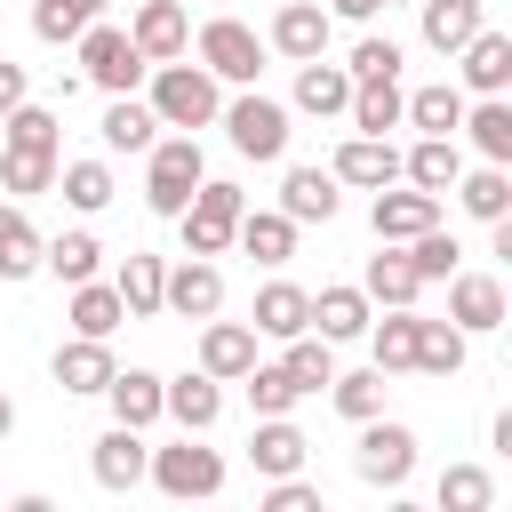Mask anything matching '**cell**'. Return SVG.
Masks as SVG:
<instances>
[{
  "instance_id": "cell-10",
  "label": "cell",
  "mask_w": 512,
  "mask_h": 512,
  "mask_svg": "<svg viewBox=\"0 0 512 512\" xmlns=\"http://www.w3.org/2000/svg\"><path fill=\"white\" fill-rule=\"evenodd\" d=\"M328 8L320 0H288L280 16H272V32H264V56H288V64H320L328 56Z\"/></svg>"
},
{
  "instance_id": "cell-12",
  "label": "cell",
  "mask_w": 512,
  "mask_h": 512,
  "mask_svg": "<svg viewBox=\"0 0 512 512\" xmlns=\"http://www.w3.org/2000/svg\"><path fill=\"white\" fill-rule=\"evenodd\" d=\"M160 416H168L176 432L208 440V424L224 416V384H208L200 368H184V376H160Z\"/></svg>"
},
{
  "instance_id": "cell-54",
  "label": "cell",
  "mask_w": 512,
  "mask_h": 512,
  "mask_svg": "<svg viewBox=\"0 0 512 512\" xmlns=\"http://www.w3.org/2000/svg\"><path fill=\"white\" fill-rule=\"evenodd\" d=\"M0 512H56V496H40V488H32V496H16V504H0Z\"/></svg>"
},
{
  "instance_id": "cell-4",
  "label": "cell",
  "mask_w": 512,
  "mask_h": 512,
  "mask_svg": "<svg viewBox=\"0 0 512 512\" xmlns=\"http://www.w3.org/2000/svg\"><path fill=\"white\" fill-rule=\"evenodd\" d=\"M144 480L168 496V504H208L216 488H224V456L208 448V440H192V432H176L168 448H152V464H144Z\"/></svg>"
},
{
  "instance_id": "cell-20",
  "label": "cell",
  "mask_w": 512,
  "mask_h": 512,
  "mask_svg": "<svg viewBox=\"0 0 512 512\" xmlns=\"http://www.w3.org/2000/svg\"><path fill=\"white\" fill-rule=\"evenodd\" d=\"M144 464H152V448H144V432H96V448H88V472H96V488H112V496H128L136 480H144Z\"/></svg>"
},
{
  "instance_id": "cell-6",
  "label": "cell",
  "mask_w": 512,
  "mask_h": 512,
  "mask_svg": "<svg viewBox=\"0 0 512 512\" xmlns=\"http://www.w3.org/2000/svg\"><path fill=\"white\" fill-rule=\"evenodd\" d=\"M192 48H200V72H208L216 88H256V72H264V40H256L240 16H208Z\"/></svg>"
},
{
  "instance_id": "cell-43",
  "label": "cell",
  "mask_w": 512,
  "mask_h": 512,
  "mask_svg": "<svg viewBox=\"0 0 512 512\" xmlns=\"http://www.w3.org/2000/svg\"><path fill=\"white\" fill-rule=\"evenodd\" d=\"M240 384H248V408H256V424H264V416H288V408L304 400V392H296V376H288L280 360H256Z\"/></svg>"
},
{
  "instance_id": "cell-18",
  "label": "cell",
  "mask_w": 512,
  "mask_h": 512,
  "mask_svg": "<svg viewBox=\"0 0 512 512\" xmlns=\"http://www.w3.org/2000/svg\"><path fill=\"white\" fill-rule=\"evenodd\" d=\"M456 72H464V88H472V96H504V88H512V32L480 24V32L456 48Z\"/></svg>"
},
{
  "instance_id": "cell-11",
  "label": "cell",
  "mask_w": 512,
  "mask_h": 512,
  "mask_svg": "<svg viewBox=\"0 0 512 512\" xmlns=\"http://www.w3.org/2000/svg\"><path fill=\"white\" fill-rule=\"evenodd\" d=\"M504 312H512V304H504V280H496V272H456V280H448V328H456V336H496Z\"/></svg>"
},
{
  "instance_id": "cell-38",
  "label": "cell",
  "mask_w": 512,
  "mask_h": 512,
  "mask_svg": "<svg viewBox=\"0 0 512 512\" xmlns=\"http://www.w3.org/2000/svg\"><path fill=\"white\" fill-rule=\"evenodd\" d=\"M456 208L480 216V224H504V216H512V176H504V168H464V176H456Z\"/></svg>"
},
{
  "instance_id": "cell-13",
  "label": "cell",
  "mask_w": 512,
  "mask_h": 512,
  "mask_svg": "<svg viewBox=\"0 0 512 512\" xmlns=\"http://www.w3.org/2000/svg\"><path fill=\"white\" fill-rule=\"evenodd\" d=\"M328 176H336V184H360V192H392V184H400V144H384V136H344L336 160H328Z\"/></svg>"
},
{
  "instance_id": "cell-37",
  "label": "cell",
  "mask_w": 512,
  "mask_h": 512,
  "mask_svg": "<svg viewBox=\"0 0 512 512\" xmlns=\"http://www.w3.org/2000/svg\"><path fill=\"white\" fill-rule=\"evenodd\" d=\"M64 320H72V336H88V344H112V328H120L128 312H120V296H112V280H88V288H72V304H64Z\"/></svg>"
},
{
  "instance_id": "cell-24",
  "label": "cell",
  "mask_w": 512,
  "mask_h": 512,
  "mask_svg": "<svg viewBox=\"0 0 512 512\" xmlns=\"http://www.w3.org/2000/svg\"><path fill=\"white\" fill-rule=\"evenodd\" d=\"M360 296H368L376 312H416L424 280L408 272V256H400V248H376V256H368V272H360Z\"/></svg>"
},
{
  "instance_id": "cell-44",
  "label": "cell",
  "mask_w": 512,
  "mask_h": 512,
  "mask_svg": "<svg viewBox=\"0 0 512 512\" xmlns=\"http://www.w3.org/2000/svg\"><path fill=\"white\" fill-rule=\"evenodd\" d=\"M328 400H336V416H352V424H376L384 416V376L376 368H336V384H328Z\"/></svg>"
},
{
  "instance_id": "cell-39",
  "label": "cell",
  "mask_w": 512,
  "mask_h": 512,
  "mask_svg": "<svg viewBox=\"0 0 512 512\" xmlns=\"http://www.w3.org/2000/svg\"><path fill=\"white\" fill-rule=\"evenodd\" d=\"M232 240H240V248H248L256 264H288V256H296V224H288L280 208H248Z\"/></svg>"
},
{
  "instance_id": "cell-45",
  "label": "cell",
  "mask_w": 512,
  "mask_h": 512,
  "mask_svg": "<svg viewBox=\"0 0 512 512\" xmlns=\"http://www.w3.org/2000/svg\"><path fill=\"white\" fill-rule=\"evenodd\" d=\"M280 368L296 376V392H328V384H336V344H320V336H296V344L280 352Z\"/></svg>"
},
{
  "instance_id": "cell-42",
  "label": "cell",
  "mask_w": 512,
  "mask_h": 512,
  "mask_svg": "<svg viewBox=\"0 0 512 512\" xmlns=\"http://www.w3.org/2000/svg\"><path fill=\"white\" fill-rule=\"evenodd\" d=\"M464 344H472V336H456L448 320H424V312H416V368H424V376H456V368H464Z\"/></svg>"
},
{
  "instance_id": "cell-15",
  "label": "cell",
  "mask_w": 512,
  "mask_h": 512,
  "mask_svg": "<svg viewBox=\"0 0 512 512\" xmlns=\"http://www.w3.org/2000/svg\"><path fill=\"white\" fill-rule=\"evenodd\" d=\"M160 312H176V320H216V312H224V272L200 264V256H184V264L160 280Z\"/></svg>"
},
{
  "instance_id": "cell-29",
  "label": "cell",
  "mask_w": 512,
  "mask_h": 512,
  "mask_svg": "<svg viewBox=\"0 0 512 512\" xmlns=\"http://www.w3.org/2000/svg\"><path fill=\"white\" fill-rule=\"evenodd\" d=\"M96 136H104V152H152L160 144V120H152L144 96H112L104 120H96Z\"/></svg>"
},
{
  "instance_id": "cell-1",
  "label": "cell",
  "mask_w": 512,
  "mask_h": 512,
  "mask_svg": "<svg viewBox=\"0 0 512 512\" xmlns=\"http://www.w3.org/2000/svg\"><path fill=\"white\" fill-rule=\"evenodd\" d=\"M152 120L160 128H176V136H192V128H208L216 112H224V88L200 72V64H152Z\"/></svg>"
},
{
  "instance_id": "cell-41",
  "label": "cell",
  "mask_w": 512,
  "mask_h": 512,
  "mask_svg": "<svg viewBox=\"0 0 512 512\" xmlns=\"http://www.w3.org/2000/svg\"><path fill=\"white\" fill-rule=\"evenodd\" d=\"M368 352H376V376L416 368V312H384V320H368Z\"/></svg>"
},
{
  "instance_id": "cell-49",
  "label": "cell",
  "mask_w": 512,
  "mask_h": 512,
  "mask_svg": "<svg viewBox=\"0 0 512 512\" xmlns=\"http://www.w3.org/2000/svg\"><path fill=\"white\" fill-rule=\"evenodd\" d=\"M32 32H40L48 48H64V40H80V32H88V16H80L72 0H32Z\"/></svg>"
},
{
  "instance_id": "cell-52",
  "label": "cell",
  "mask_w": 512,
  "mask_h": 512,
  "mask_svg": "<svg viewBox=\"0 0 512 512\" xmlns=\"http://www.w3.org/2000/svg\"><path fill=\"white\" fill-rule=\"evenodd\" d=\"M16 104H32V80H24V64H8V56H0V120H8Z\"/></svg>"
},
{
  "instance_id": "cell-31",
  "label": "cell",
  "mask_w": 512,
  "mask_h": 512,
  "mask_svg": "<svg viewBox=\"0 0 512 512\" xmlns=\"http://www.w3.org/2000/svg\"><path fill=\"white\" fill-rule=\"evenodd\" d=\"M56 384L64 392H104L112 376H120V360H112V344H88V336H72V344H56Z\"/></svg>"
},
{
  "instance_id": "cell-33",
  "label": "cell",
  "mask_w": 512,
  "mask_h": 512,
  "mask_svg": "<svg viewBox=\"0 0 512 512\" xmlns=\"http://www.w3.org/2000/svg\"><path fill=\"white\" fill-rule=\"evenodd\" d=\"M400 104H408V88H400V80H368V88H352L344 120H352V136H384V144H392V128H400Z\"/></svg>"
},
{
  "instance_id": "cell-16",
  "label": "cell",
  "mask_w": 512,
  "mask_h": 512,
  "mask_svg": "<svg viewBox=\"0 0 512 512\" xmlns=\"http://www.w3.org/2000/svg\"><path fill=\"white\" fill-rule=\"evenodd\" d=\"M248 328H256V336H272V344H296V336H312V288H296V280H264V288H256V312H248Z\"/></svg>"
},
{
  "instance_id": "cell-28",
  "label": "cell",
  "mask_w": 512,
  "mask_h": 512,
  "mask_svg": "<svg viewBox=\"0 0 512 512\" xmlns=\"http://www.w3.org/2000/svg\"><path fill=\"white\" fill-rule=\"evenodd\" d=\"M344 104H352V72L344 64H296V112H312V120H344Z\"/></svg>"
},
{
  "instance_id": "cell-5",
  "label": "cell",
  "mask_w": 512,
  "mask_h": 512,
  "mask_svg": "<svg viewBox=\"0 0 512 512\" xmlns=\"http://www.w3.org/2000/svg\"><path fill=\"white\" fill-rule=\"evenodd\" d=\"M216 120H224V136H232V152H240V160H264V168H272V160H288V104H280V96L240 88Z\"/></svg>"
},
{
  "instance_id": "cell-7",
  "label": "cell",
  "mask_w": 512,
  "mask_h": 512,
  "mask_svg": "<svg viewBox=\"0 0 512 512\" xmlns=\"http://www.w3.org/2000/svg\"><path fill=\"white\" fill-rule=\"evenodd\" d=\"M72 48H80V72H88L104 96H136V80H152V64L128 48V32H120V24H88Z\"/></svg>"
},
{
  "instance_id": "cell-35",
  "label": "cell",
  "mask_w": 512,
  "mask_h": 512,
  "mask_svg": "<svg viewBox=\"0 0 512 512\" xmlns=\"http://www.w3.org/2000/svg\"><path fill=\"white\" fill-rule=\"evenodd\" d=\"M432 512H496V472L488 464H448L432 480Z\"/></svg>"
},
{
  "instance_id": "cell-22",
  "label": "cell",
  "mask_w": 512,
  "mask_h": 512,
  "mask_svg": "<svg viewBox=\"0 0 512 512\" xmlns=\"http://www.w3.org/2000/svg\"><path fill=\"white\" fill-rule=\"evenodd\" d=\"M400 176H408V192H456V176H464V152L448 144V136H416L408 152H400Z\"/></svg>"
},
{
  "instance_id": "cell-26",
  "label": "cell",
  "mask_w": 512,
  "mask_h": 512,
  "mask_svg": "<svg viewBox=\"0 0 512 512\" xmlns=\"http://www.w3.org/2000/svg\"><path fill=\"white\" fill-rule=\"evenodd\" d=\"M456 136H472L480 168H512V104H504V96L464 104V128H456Z\"/></svg>"
},
{
  "instance_id": "cell-23",
  "label": "cell",
  "mask_w": 512,
  "mask_h": 512,
  "mask_svg": "<svg viewBox=\"0 0 512 512\" xmlns=\"http://www.w3.org/2000/svg\"><path fill=\"white\" fill-rule=\"evenodd\" d=\"M336 200H344V192H336L328 168H288V176H280V216H288L296 232H304V224H328Z\"/></svg>"
},
{
  "instance_id": "cell-36",
  "label": "cell",
  "mask_w": 512,
  "mask_h": 512,
  "mask_svg": "<svg viewBox=\"0 0 512 512\" xmlns=\"http://www.w3.org/2000/svg\"><path fill=\"white\" fill-rule=\"evenodd\" d=\"M96 264H104V240H96V232H56V240L40 248V272H56L64 288H88Z\"/></svg>"
},
{
  "instance_id": "cell-21",
  "label": "cell",
  "mask_w": 512,
  "mask_h": 512,
  "mask_svg": "<svg viewBox=\"0 0 512 512\" xmlns=\"http://www.w3.org/2000/svg\"><path fill=\"white\" fill-rule=\"evenodd\" d=\"M400 128H424V136H448V144H456V128H464V88H456V80H424V88H408Z\"/></svg>"
},
{
  "instance_id": "cell-8",
  "label": "cell",
  "mask_w": 512,
  "mask_h": 512,
  "mask_svg": "<svg viewBox=\"0 0 512 512\" xmlns=\"http://www.w3.org/2000/svg\"><path fill=\"white\" fill-rule=\"evenodd\" d=\"M352 472H360L368 488H400V480L416 472V432H408V424H392V416H376V424H360V448H352Z\"/></svg>"
},
{
  "instance_id": "cell-32",
  "label": "cell",
  "mask_w": 512,
  "mask_h": 512,
  "mask_svg": "<svg viewBox=\"0 0 512 512\" xmlns=\"http://www.w3.org/2000/svg\"><path fill=\"white\" fill-rule=\"evenodd\" d=\"M104 400H112V424H120V432L160 424V376H152V368H120V376L104 384Z\"/></svg>"
},
{
  "instance_id": "cell-56",
  "label": "cell",
  "mask_w": 512,
  "mask_h": 512,
  "mask_svg": "<svg viewBox=\"0 0 512 512\" xmlns=\"http://www.w3.org/2000/svg\"><path fill=\"white\" fill-rule=\"evenodd\" d=\"M8 432H16V400L0 392V440H8Z\"/></svg>"
},
{
  "instance_id": "cell-46",
  "label": "cell",
  "mask_w": 512,
  "mask_h": 512,
  "mask_svg": "<svg viewBox=\"0 0 512 512\" xmlns=\"http://www.w3.org/2000/svg\"><path fill=\"white\" fill-rule=\"evenodd\" d=\"M56 168L64 160H40V152H0V192H16V208L32 192H56Z\"/></svg>"
},
{
  "instance_id": "cell-51",
  "label": "cell",
  "mask_w": 512,
  "mask_h": 512,
  "mask_svg": "<svg viewBox=\"0 0 512 512\" xmlns=\"http://www.w3.org/2000/svg\"><path fill=\"white\" fill-rule=\"evenodd\" d=\"M256 512H328V496H320V488H312V480H272V488H264V504H256Z\"/></svg>"
},
{
  "instance_id": "cell-47",
  "label": "cell",
  "mask_w": 512,
  "mask_h": 512,
  "mask_svg": "<svg viewBox=\"0 0 512 512\" xmlns=\"http://www.w3.org/2000/svg\"><path fill=\"white\" fill-rule=\"evenodd\" d=\"M400 256H408V272H416V280L432 288V280H456V256H464V248H456L448 232H424V240H408Z\"/></svg>"
},
{
  "instance_id": "cell-50",
  "label": "cell",
  "mask_w": 512,
  "mask_h": 512,
  "mask_svg": "<svg viewBox=\"0 0 512 512\" xmlns=\"http://www.w3.org/2000/svg\"><path fill=\"white\" fill-rule=\"evenodd\" d=\"M40 248H48V240H40L32 224L0 232V280H32V272H40Z\"/></svg>"
},
{
  "instance_id": "cell-30",
  "label": "cell",
  "mask_w": 512,
  "mask_h": 512,
  "mask_svg": "<svg viewBox=\"0 0 512 512\" xmlns=\"http://www.w3.org/2000/svg\"><path fill=\"white\" fill-rule=\"evenodd\" d=\"M0 152H40V160H64V120L48 104H16L0 120Z\"/></svg>"
},
{
  "instance_id": "cell-40",
  "label": "cell",
  "mask_w": 512,
  "mask_h": 512,
  "mask_svg": "<svg viewBox=\"0 0 512 512\" xmlns=\"http://www.w3.org/2000/svg\"><path fill=\"white\" fill-rule=\"evenodd\" d=\"M56 192H64L80 216H104V208H112V160H64V168H56Z\"/></svg>"
},
{
  "instance_id": "cell-27",
  "label": "cell",
  "mask_w": 512,
  "mask_h": 512,
  "mask_svg": "<svg viewBox=\"0 0 512 512\" xmlns=\"http://www.w3.org/2000/svg\"><path fill=\"white\" fill-rule=\"evenodd\" d=\"M416 24H424V48L432 56H456L488 16H480V0H416Z\"/></svg>"
},
{
  "instance_id": "cell-19",
  "label": "cell",
  "mask_w": 512,
  "mask_h": 512,
  "mask_svg": "<svg viewBox=\"0 0 512 512\" xmlns=\"http://www.w3.org/2000/svg\"><path fill=\"white\" fill-rule=\"evenodd\" d=\"M304 456H312V440H304L288 416H264V424L248 432V464H256L264 480H304Z\"/></svg>"
},
{
  "instance_id": "cell-3",
  "label": "cell",
  "mask_w": 512,
  "mask_h": 512,
  "mask_svg": "<svg viewBox=\"0 0 512 512\" xmlns=\"http://www.w3.org/2000/svg\"><path fill=\"white\" fill-rule=\"evenodd\" d=\"M240 216H248V192H240L232 176H208V184L192 192V208L176 216V232H184V256H200V264H216V256L232 248V232H240Z\"/></svg>"
},
{
  "instance_id": "cell-34",
  "label": "cell",
  "mask_w": 512,
  "mask_h": 512,
  "mask_svg": "<svg viewBox=\"0 0 512 512\" xmlns=\"http://www.w3.org/2000/svg\"><path fill=\"white\" fill-rule=\"evenodd\" d=\"M160 280H168V264H160V256H144V248H128V264L112 272L120 312H128V320H152V312H160Z\"/></svg>"
},
{
  "instance_id": "cell-25",
  "label": "cell",
  "mask_w": 512,
  "mask_h": 512,
  "mask_svg": "<svg viewBox=\"0 0 512 512\" xmlns=\"http://www.w3.org/2000/svg\"><path fill=\"white\" fill-rule=\"evenodd\" d=\"M368 320H376V304H368L360 288H320V296H312V336H320V344H360Z\"/></svg>"
},
{
  "instance_id": "cell-9",
  "label": "cell",
  "mask_w": 512,
  "mask_h": 512,
  "mask_svg": "<svg viewBox=\"0 0 512 512\" xmlns=\"http://www.w3.org/2000/svg\"><path fill=\"white\" fill-rule=\"evenodd\" d=\"M128 48H136L144 64H184V48H192V16H184V0H136V16H128Z\"/></svg>"
},
{
  "instance_id": "cell-17",
  "label": "cell",
  "mask_w": 512,
  "mask_h": 512,
  "mask_svg": "<svg viewBox=\"0 0 512 512\" xmlns=\"http://www.w3.org/2000/svg\"><path fill=\"white\" fill-rule=\"evenodd\" d=\"M256 368V328L248 320H200V376L208 384H240Z\"/></svg>"
},
{
  "instance_id": "cell-58",
  "label": "cell",
  "mask_w": 512,
  "mask_h": 512,
  "mask_svg": "<svg viewBox=\"0 0 512 512\" xmlns=\"http://www.w3.org/2000/svg\"><path fill=\"white\" fill-rule=\"evenodd\" d=\"M376 8H400V0H376Z\"/></svg>"
},
{
  "instance_id": "cell-57",
  "label": "cell",
  "mask_w": 512,
  "mask_h": 512,
  "mask_svg": "<svg viewBox=\"0 0 512 512\" xmlns=\"http://www.w3.org/2000/svg\"><path fill=\"white\" fill-rule=\"evenodd\" d=\"M384 512H432V504H408V496H392V504H384Z\"/></svg>"
},
{
  "instance_id": "cell-55",
  "label": "cell",
  "mask_w": 512,
  "mask_h": 512,
  "mask_svg": "<svg viewBox=\"0 0 512 512\" xmlns=\"http://www.w3.org/2000/svg\"><path fill=\"white\" fill-rule=\"evenodd\" d=\"M16 224H24V208H16V200H0V232H16Z\"/></svg>"
},
{
  "instance_id": "cell-53",
  "label": "cell",
  "mask_w": 512,
  "mask_h": 512,
  "mask_svg": "<svg viewBox=\"0 0 512 512\" xmlns=\"http://www.w3.org/2000/svg\"><path fill=\"white\" fill-rule=\"evenodd\" d=\"M336 16H344V24H368V16H376V0H328V24H336Z\"/></svg>"
},
{
  "instance_id": "cell-48",
  "label": "cell",
  "mask_w": 512,
  "mask_h": 512,
  "mask_svg": "<svg viewBox=\"0 0 512 512\" xmlns=\"http://www.w3.org/2000/svg\"><path fill=\"white\" fill-rule=\"evenodd\" d=\"M344 72H352V88H368V80H400V40H360L352 56H344Z\"/></svg>"
},
{
  "instance_id": "cell-2",
  "label": "cell",
  "mask_w": 512,
  "mask_h": 512,
  "mask_svg": "<svg viewBox=\"0 0 512 512\" xmlns=\"http://www.w3.org/2000/svg\"><path fill=\"white\" fill-rule=\"evenodd\" d=\"M200 184H208L200 136H160V144L144 152V208H152V216H184Z\"/></svg>"
},
{
  "instance_id": "cell-14",
  "label": "cell",
  "mask_w": 512,
  "mask_h": 512,
  "mask_svg": "<svg viewBox=\"0 0 512 512\" xmlns=\"http://www.w3.org/2000/svg\"><path fill=\"white\" fill-rule=\"evenodd\" d=\"M368 224H376L384 248H408V240L440 232V200H432V192H376V200H368Z\"/></svg>"
}]
</instances>
